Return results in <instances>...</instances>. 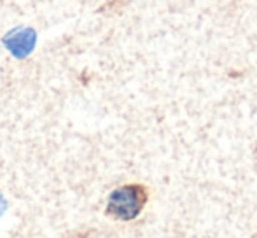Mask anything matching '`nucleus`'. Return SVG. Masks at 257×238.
<instances>
[{
    "label": "nucleus",
    "mask_w": 257,
    "mask_h": 238,
    "mask_svg": "<svg viewBox=\"0 0 257 238\" xmlns=\"http://www.w3.org/2000/svg\"><path fill=\"white\" fill-rule=\"evenodd\" d=\"M6 49L18 60H25L34 53L37 46V32L30 27H20L9 30L2 39Z\"/></svg>",
    "instance_id": "2"
},
{
    "label": "nucleus",
    "mask_w": 257,
    "mask_h": 238,
    "mask_svg": "<svg viewBox=\"0 0 257 238\" xmlns=\"http://www.w3.org/2000/svg\"><path fill=\"white\" fill-rule=\"evenodd\" d=\"M147 189L140 184H128L117 187L110 193L107 203V212L121 221H133L139 217L147 203Z\"/></svg>",
    "instance_id": "1"
},
{
    "label": "nucleus",
    "mask_w": 257,
    "mask_h": 238,
    "mask_svg": "<svg viewBox=\"0 0 257 238\" xmlns=\"http://www.w3.org/2000/svg\"><path fill=\"white\" fill-rule=\"evenodd\" d=\"M6 208H7V203H6V200H4V196L0 194V215L6 212Z\"/></svg>",
    "instance_id": "3"
}]
</instances>
